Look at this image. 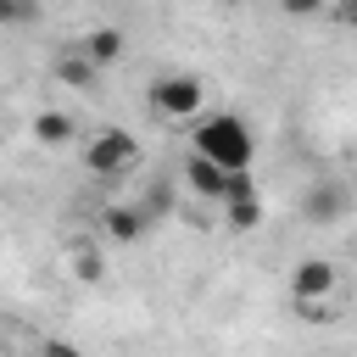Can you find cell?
<instances>
[{"mask_svg":"<svg viewBox=\"0 0 357 357\" xmlns=\"http://www.w3.org/2000/svg\"><path fill=\"white\" fill-rule=\"evenodd\" d=\"M39 357H84V351H78L73 340H56V335H50V340H39Z\"/></svg>","mask_w":357,"mask_h":357,"instance_id":"obj_15","label":"cell"},{"mask_svg":"<svg viewBox=\"0 0 357 357\" xmlns=\"http://www.w3.org/2000/svg\"><path fill=\"white\" fill-rule=\"evenodd\" d=\"M73 45H78L95 67H112V61L123 56V45H128V39H123V28H89V33H84V39H73Z\"/></svg>","mask_w":357,"mask_h":357,"instance_id":"obj_7","label":"cell"},{"mask_svg":"<svg viewBox=\"0 0 357 357\" xmlns=\"http://www.w3.org/2000/svg\"><path fill=\"white\" fill-rule=\"evenodd\" d=\"M195 156H206V162H218L223 173H251V156H257V139H251V128H245V117H234V112H212V117H201L195 123Z\"/></svg>","mask_w":357,"mask_h":357,"instance_id":"obj_1","label":"cell"},{"mask_svg":"<svg viewBox=\"0 0 357 357\" xmlns=\"http://www.w3.org/2000/svg\"><path fill=\"white\" fill-rule=\"evenodd\" d=\"M301 212H307L312 223H340V218H346V190H340V184H312V190L301 195Z\"/></svg>","mask_w":357,"mask_h":357,"instance_id":"obj_6","label":"cell"},{"mask_svg":"<svg viewBox=\"0 0 357 357\" xmlns=\"http://www.w3.org/2000/svg\"><path fill=\"white\" fill-rule=\"evenodd\" d=\"M73 134H78V128H73V117H67V112H39V117H33V139H39V145H50V151H56V145H67Z\"/></svg>","mask_w":357,"mask_h":357,"instance_id":"obj_11","label":"cell"},{"mask_svg":"<svg viewBox=\"0 0 357 357\" xmlns=\"http://www.w3.org/2000/svg\"><path fill=\"white\" fill-rule=\"evenodd\" d=\"M290 296L296 301H324V296H340V268L329 257H301L296 273H290Z\"/></svg>","mask_w":357,"mask_h":357,"instance_id":"obj_5","label":"cell"},{"mask_svg":"<svg viewBox=\"0 0 357 357\" xmlns=\"http://www.w3.org/2000/svg\"><path fill=\"white\" fill-rule=\"evenodd\" d=\"M56 78H61V84H73V89H95V84H100V67H95L78 45H67V50L56 56Z\"/></svg>","mask_w":357,"mask_h":357,"instance_id":"obj_8","label":"cell"},{"mask_svg":"<svg viewBox=\"0 0 357 357\" xmlns=\"http://www.w3.org/2000/svg\"><path fill=\"white\" fill-rule=\"evenodd\" d=\"M223 206V223L234 229V234H251L257 223H262V201H257V190L251 195H234V201H218Z\"/></svg>","mask_w":357,"mask_h":357,"instance_id":"obj_10","label":"cell"},{"mask_svg":"<svg viewBox=\"0 0 357 357\" xmlns=\"http://www.w3.org/2000/svg\"><path fill=\"white\" fill-rule=\"evenodd\" d=\"M33 17H39L33 0H0V28H22V22H33Z\"/></svg>","mask_w":357,"mask_h":357,"instance_id":"obj_12","label":"cell"},{"mask_svg":"<svg viewBox=\"0 0 357 357\" xmlns=\"http://www.w3.org/2000/svg\"><path fill=\"white\" fill-rule=\"evenodd\" d=\"M324 6H329V0H279V11H284V17H318Z\"/></svg>","mask_w":357,"mask_h":357,"instance_id":"obj_14","label":"cell"},{"mask_svg":"<svg viewBox=\"0 0 357 357\" xmlns=\"http://www.w3.org/2000/svg\"><path fill=\"white\" fill-rule=\"evenodd\" d=\"M223 6H245V0H223Z\"/></svg>","mask_w":357,"mask_h":357,"instance_id":"obj_16","label":"cell"},{"mask_svg":"<svg viewBox=\"0 0 357 357\" xmlns=\"http://www.w3.org/2000/svg\"><path fill=\"white\" fill-rule=\"evenodd\" d=\"M184 184H190L201 201H234V195H251V190H257V184H251V173H223V167H218V162H206V156H190Z\"/></svg>","mask_w":357,"mask_h":357,"instance_id":"obj_4","label":"cell"},{"mask_svg":"<svg viewBox=\"0 0 357 357\" xmlns=\"http://www.w3.org/2000/svg\"><path fill=\"white\" fill-rule=\"evenodd\" d=\"M145 229H151L145 206H106V234H112V240H123V245H128V240H139Z\"/></svg>","mask_w":357,"mask_h":357,"instance_id":"obj_9","label":"cell"},{"mask_svg":"<svg viewBox=\"0 0 357 357\" xmlns=\"http://www.w3.org/2000/svg\"><path fill=\"white\" fill-rule=\"evenodd\" d=\"M106 273V262L95 257V251H73V279H84V284H95Z\"/></svg>","mask_w":357,"mask_h":357,"instance_id":"obj_13","label":"cell"},{"mask_svg":"<svg viewBox=\"0 0 357 357\" xmlns=\"http://www.w3.org/2000/svg\"><path fill=\"white\" fill-rule=\"evenodd\" d=\"M84 167H89L95 178H123V173L139 167V139H134L128 128H100V134H89V145H84Z\"/></svg>","mask_w":357,"mask_h":357,"instance_id":"obj_2","label":"cell"},{"mask_svg":"<svg viewBox=\"0 0 357 357\" xmlns=\"http://www.w3.org/2000/svg\"><path fill=\"white\" fill-rule=\"evenodd\" d=\"M201 100H206V89H201V78H195V73H162V78L151 84V106H156L162 117H173V123L195 117V112H201Z\"/></svg>","mask_w":357,"mask_h":357,"instance_id":"obj_3","label":"cell"}]
</instances>
